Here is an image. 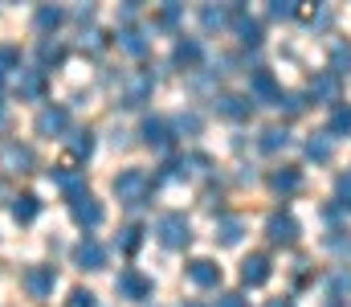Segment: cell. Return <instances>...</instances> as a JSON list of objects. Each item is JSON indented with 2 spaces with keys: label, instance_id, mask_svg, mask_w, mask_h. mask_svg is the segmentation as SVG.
I'll return each instance as SVG.
<instances>
[{
  "label": "cell",
  "instance_id": "cell-1",
  "mask_svg": "<svg viewBox=\"0 0 351 307\" xmlns=\"http://www.w3.org/2000/svg\"><path fill=\"white\" fill-rule=\"evenodd\" d=\"M114 197H119V205H131V209L143 205L152 197V177L143 168H123L114 177Z\"/></svg>",
  "mask_w": 351,
  "mask_h": 307
},
{
  "label": "cell",
  "instance_id": "cell-2",
  "mask_svg": "<svg viewBox=\"0 0 351 307\" xmlns=\"http://www.w3.org/2000/svg\"><path fill=\"white\" fill-rule=\"evenodd\" d=\"M156 238H160L168 250H188V242H192V225H188L184 213H164V217L156 221Z\"/></svg>",
  "mask_w": 351,
  "mask_h": 307
},
{
  "label": "cell",
  "instance_id": "cell-3",
  "mask_svg": "<svg viewBox=\"0 0 351 307\" xmlns=\"http://www.w3.org/2000/svg\"><path fill=\"white\" fill-rule=\"evenodd\" d=\"M298 234H302V225H298L294 213H269V221H265V238H269L274 246H294Z\"/></svg>",
  "mask_w": 351,
  "mask_h": 307
},
{
  "label": "cell",
  "instance_id": "cell-4",
  "mask_svg": "<svg viewBox=\"0 0 351 307\" xmlns=\"http://www.w3.org/2000/svg\"><path fill=\"white\" fill-rule=\"evenodd\" d=\"M114 291H119L123 299H135V304H143V299H152V279H147V275H139L135 266H127V271H119V279H114Z\"/></svg>",
  "mask_w": 351,
  "mask_h": 307
},
{
  "label": "cell",
  "instance_id": "cell-5",
  "mask_svg": "<svg viewBox=\"0 0 351 307\" xmlns=\"http://www.w3.org/2000/svg\"><path fill=\"white\" fill-rule=\"evenodd\" d=\"M53 287H58V271H53V266H29V271H25V291H29L33 299H49Z\"/></svg>",
  "mask_w": 351,
  "mask_h": 307
},
{
  "label": "cell",
  "instance_id": "cell-6",
  "mask_svg": "<svg viewBox=\"0 0 351 307\" xmlns=\"http://www.w3.org/2000/svg\"><path fill=\"white\" fill-rule=\"evenodd\" d=\"M139 135H143V144L147 148H156V152H164V148H172V123L168 119H156V115H147L143 119V127H139Z\"/></svg>",
  "mask_w": 351,
  "mask_h": 307
},
{
  "label": "cell",
  "instance_id": "cell-7",
  "mask_svg": "<svg viewBox=\"0 0 351 307\" xmlns=\"http://www.w3.org/2000/svg\"><path fill=\"white\" fill-rule=\"evenodd\" d=\"M49 181L66 193V201H78V197H86V177L78 172V168H49Z\"/></svg>",
  "mask_w": 351,
  "mask_h": 307
},
{
  "label": "cell",
  "instance_id": "cell-8",
  "mask_svg": "<svg viewBox=\"0 0 351 307\" xmlns=\"http://www.w3.org/2000/svg\"><path fill=\"white\" fill-rule=\"evenodd\" d=\"M229 25H233V33H237L245 45H262V21H258V16H250L245 8H237V4H233Z\"/></svg>",
  "mask_w": 351,
  "mask_h": 307
},
{
  "label": "cell",
  "instance_id": "cell-9",
  "mask_svg": "<svg viewBox=\"0 0 351 307\" xmlns=\"http://www.w3.org/2000/svg\"><path fill=\"white\" fill-rule=\"evenodd\" d=\"M66 131H70V111L66 106H45L41 115H37V135H62L66 139Z\"/></svg>",
  "mask_w": 351,
  "mask_h": 307
},
{
  "label": "cell",
  "instance_id": "cell-10",
  "mask_svg": "<svg viewBox=\"0 0 351 307\" xmlns=\"http://www.w3.org/2000/svg\"><path fill=\"white\" fill-rule=\"evenodd\" d=\"M152 91H156V78H152L147 70L131 74L127 87H123V106H143V102L152 99Z\"/></svg>",
  "mask_w": 351,
  "mask_h": 307
},
{
  "label": "cell",
  "instance_id": "cell-11",
  "mask_svg": "<svg viewBox=\"0 0 351 307\" xmlns=\"http://www.w3.org/2000/svg\"><path fill=\"white\" fill-rule=\"evenodd\" d=\"M70 217H74L82 229H98V225H102V217H106V209H102V205H98V201L86 193V197L70 201Z\"/></svg>",
  "mask_w": 351,
  "mask_h": 307
},
{
  "label": "cell",
  "instance_id": "cell-12",
  "mask_svg": "<svg viewBox=\"0 0 351 307\" xmlns=\"http://www.w3.org/2000/svg\"><path fill=\"white\" fill-rule=\"evenodd\" d=\"M16 95H21V99H41V95H45V70H41V66L16 70Z\"/></svg>",
  "mask_w": 351,
  "mask_h": 307
},
{
  "label": "cell",
  "instance_id": "cell-13",
  "mask_svg": "<svg viewBox=\"0 0 351 307\" xmlns=\"http://www.w3.org/2000/svg\"><path fill=\"white\" fill-rule=\"evenodd\" d=\"M74 266H82V271H102V266H106V250H102L94 238H82V242L74 246Z\"/></svg>",
  "mask_w": 351,
  "mask_h": 307
},
{
  "label": "cell",
  "instance_id": "cell-14",
  "mask_svg": "<svg viewBox=\"0 0 351 307\" xmlns=\"http://www.w3.org/2000/svg\"><path fill=\"white\" fill-rule=\"evenodd\" d=\"M172 62L180 66V70H196L200 62H204V45L196 41V37H180L172 49Z\"/></svg>",
  "mask_w": 351,
  "mask_h": 307
},
{
  "label": "cell",
  "instance_id": "cell-15",
  "mask_svg": "<svg viewBox=\"0 0 351 307\" xmlns=\"http://www.w3.org/2000/svg\"><path fill=\"white\" fill-rule=\"evenodd\" d=\"M0 164H4L8 172H33V148H29V144H4Z\"/></svg>",
  "mask_w": 351,
  "mask_h": 307
},
{
  "label": "cell",
  "instance_id": "cell-16",
  "mask_svg": "<svg viewBox=\"0 0 351 307\" xmlns=\"http://www.w3.org/2000/svg\"><path fill=\"white\" fill-rule=\"evenodd\" d=\"M269 275H274V266H269L265 254H250V258L241 262V283H245V287H262V283H269Z\"/></svg>",
  "mask_w": 351,
  "mask_h": 307
},
{
  "label": "cell",
  "instance_id": "cell-17",
  "mask_svg": "<svg viewBox=\"0 0 351 307\" xmlns=\"http://www.w3.org/2000/svg\"><path fill=\"white\" fill-rule=\"evenodd\" d=\"M278 82H274V74L269 70H254L250 74V102H278Z\"/></svg>",
  "mask_w": 351,
  "mask_h": 307
},
{
  "label": "cell",
  "instance_id": "cell-18",
  "mask_svg": "<svg viewBox=\"0 0 351 307\" xmlns=\"http://www.w3.org/2000/svg\"><path fill=\"white\" fill-rule=\"evenodd\" d=\"M188 279H192L196 287H217V283H221V266H217L213 258H192V262H188Z\"/></svg>",
  "mask_w": 351,
  "mask_h": 307
},
{
  "label": "cell",
  "instance_id": "cell-19",
  "mask_svg": "<svg viewBox=\"0 0 351 307\" xmlns=\"http://www.w3.org/2000/svg\"><path fill=\"white\" fill-rule=\"evenodd\" d=\"M311 99L315 102H339V78H335L331 70L315 74V82H311Z\"/></svg>",
  "mask_w": 351,
  "mask_h": 307
},
{
  "label": "cell",
  "instance_id": "cell-20",
  "mask_svg": "<svg viewBox=\"0 0 351 307\" xmlns=\"http://www.w3.org/2000/svg\"><path fill=\"white\" fill-rule=\"evenodd\" d=\"M217 115H225V119H250L254 102L245 99V95H221L217 99Z\"/></svg>",
  "mask_w": 351,
  "mask_h": 307
},
{
  "label": "cell",
  "instance_id": "cell-21",
  "mask_svg": "<svg viewBox=\"0 0 351 307\" xmlns=\"http://www.w3.org/2000/svg\"><path fill=\"white\" fill-rule=\"evenodd\" d=\"M66 152H70L74 160H90V152H94V131H90V127L66 131Z\"/></svg>",
  "mask_w": 351,
  "mask_h": 307
},
{
  "label": "cell",
  "instance_id": "cell-22",
  "mask_svg": "<svg viewBox=\"0 0 351 307\" xmlns=\"http://www.w3.org/2000/svg\"><path fill=\"white\" fill-rule=\"evenodd\" d=\"M62 21H66V12H62L58 4H37V12H33V29H37V33H45V37H49Z\"/></svg>",
  "mask_w": 351,
  "mask_h": 307
},
{
  "label": "cell",
  "instance_id": "cell-23",
  "mask_svg": "<svg viewBox=\"0 0 351 307\" xmlns=\"http://www.w3.org/2000/svg\"><path fill=\"white\" fill-rule=\"evenodd\" d=\"M37 213H41V201H37L33 193H21V197H12V221H16V225H29V221H37Z\"/></svg>",
  "mask_w": 351,
  "mask_h": 307
},
{
  "label": "cell",
  "instance_id": "cell-24",
  "mask_svg": "<svg viewBox=\"0 0 351 307\" xmlns=\"http://www.w3.org/2000/svg\"><path fill=\"white\" fill-rule=\"evenodd\" d=\"M269 189L290 197V193H298V189H302V172H298V168H278V172L269 177Z\"/></svg>",
  "mask_w": 351,
  "mask_h": 307
},
{
  "label": "cell",
  "instance_id": "cell-25",
  "mask_svg": "<svg viewBox=\"0 0 351 307\" xmlns=\"http://www.w3.org/2000/svg\"><path fill=\"white\" fill-rule=\"evenodd\" d=\"M241 234H245V221H241V217L225 213V217L217 221V238H221V246H237V242H241Z\"/></svg>",
  "mask_w": 351,
  "mask_h": 307
},
{
  "label": "cell",
  "instance_id": "cell-26",
  "mask_svg": "<svg viewBox=\"0 0 351 307\" xmlns=\"http://www.w3.org/2000/svg\"><path fill=\"white\" fill-rule=\"evenodd\" d=\"M204 164H208L204 156H180V160H172V164H168V177H176V181H192Z\"/></svg>",
  "mask_w": 351,
  "mask_h": 307
},
{
  "label": "cell",
  "instance_id": "cell-27",
  "mask_svg": "<svg viewBox=\"0 0 351 307\" xmlns=\"http://www.w3.org/2000/svg\"><path fill=\"white\" fill-rule=\"evenodd\" d=\"M306 156L319 160V164H327V160L335 156V139H331L327 131H323V135H311V139H306Z\"/></svg>",
  "mask_w": 351,
  "mask_h": 307
},
{
  "label": "cell",
  "instance_id": "cell-28",
  "mask_svg": "<svg viewBox=\"0 0 351 307\" xmlns=\"http://www.w3.org/2000/svg\"><path fill=\"white\" fill-rule=\"evenodd\" d=\"M119 45H123L131 58H143V54H147V37H143L139 29H131V25H127V29H119Z\"/></svg>",
  "mask_w": 351,
  "mask_h": 307
},
{
  "label": "cell",
  "instance_id": "cell-29",
  "mask_svg": "<svg viewBox=\"0 0 351 307\" xmlns=\"http://www.w3.org/2000/svg\"><path fill=\"white\" fill-rule=\"evenodd\" d=\"M200 127H204V119L196 111H184L172 119V135H200Z\"/></svg>",
  "mask_w": 351,
  "mask_h": 307
},
{
  "label": "cell",
  "instance_id": "cell-30",
  "mask_svg": "<svg viewBox=\"0 0 351 307\" xmlns=\"http://www.w3.org/2000/svg\"><path fill=\"white\" fill-rule=\"evenodd\" d=\"M258 144H262V152H269V156H274V152H282V148L290 144V131H286V127H265Z\"/></svg>",
  "mask_w": 351,
  "mask_h": 307
},
{
  "label": "cell",
  "instance_id": "cell-31",
  "mask_svg": "<svg viewBox=\"0 0 351 307\" xmlns=\"http://www.w3.org/2000/svg\"><path fill=\"white\" fill-rule=\"evenodd\" d=\"M229 12H233V4H229V8L204 4V8H200V25H204V29H225V25H229Z\"/></svg>",
  "mask_w": 351,
  "mask_h": 307
},
{
  "label": "cell",
  "instance_id": "cell-32",
  "mask_svg": "<svg viewBox=\"0 0 351 307\" xmlns=\"http://www.w3.org/2000/svg\"><path fill=\"white\" fill-rule=\"evenodd\" d=\"M327 135H331V139H335V135H351V106H335V111H331Z\"/></svg>",
  "mask_w": 351,
  "mask_h": 307
},
{
  "label": "cell",
  "instance_id": "cell-33",
  "mask_svg": "<svg viewBox=\"0 0 351 307\" xmlns=\"http://www.w3.org/2000/svg\"><path fill=\"white\" fill-rule=\"evenodd\" d=\"M327 295H331V299H343V295H351V271H335V275L327 279Z\"/></svg>",
  "mask_w": 351,
  "mask_h": 307
},
{
  "label": "cell",
  "instance_id": "cell-34",
  "mask_svg": "<svg viewBox=\"0 0 351 307\" xmlns=\"http://www.w3.org/2000/svg\"><path fill=\"white\" fill-rule=\"evenodd\" d=\"M274 106H282L286 115H302V111H306V95H298V91H282Z\"/></svg>",
  "mask_w": 351,
  "mask_h": 307
},
{
  "label": "cell",
  "instance_id": "cell-35",
  "mask_svg": "<svg viewBox=\"0 0 351 307\" xmlns=\"http://www.w3.org/2000/svg\"><path fill=\"white\" fill-rule=\"evenodd\" d=\"M139 246H143V229H139V225H127V229L119 234V250H123V254H135Z\"/></svg>",
  "mask_w": 351,
  "mask_h": 307
},
{
  "label": "cell",
  "instance_id": "cell-36",
  "mask_svg": "<svg viewBox=\"0 0 351 307\" xmlns=\"http://www.w3.org/2000/svg\"><path fill=\"white\" fill-rule=\"evenodd\" d=\"M12 70H21V49L16 45H0V78L12 74Z\"/></svg>",
  "mask_w": 351,
  "mask_h": 307
},
{
  "label": "cell",
  "instance_id": "cell-37",
  "mask_svg": "<svg viewBox=\"0 0 351 307\" xmlns=\"http://www.w3.org/2000/svg\"><path fill=\"white\" fill-rule=\"evenodd\" d=\"M343 70H351V45H335L331 49V74L339 78Z\"/></svg>",
  "mask_w": 351,
  "mask_h": 307
},
{
  "label": "cell",
  "instance_id": "cell-38",
  "mask_svg": "<svg viewBox=\"0 0 351 307\" xmlns=\"http://www.w3.org/2000/svg\"><path fill=\"white\" fill-rule=\"evenodd\" d=\"M49 62H53V66H58V62H66V49H62L58 41H41V70H45Z\"/></svg>",
  "mask_w": 351,
  "mask_h": 307
},
{
  "label": "cell",
  "instance_id": "cell-39",
  "mask_svg": "<svg viewBox=\"0 0 351 307\" xmlns=\"http://www.w3.org/2000/svg\"><path fill=\"white\" fill-rule=\"evenodd\" d=\"M66 307H98V304H94V291H86V287H78V291H70V299H66Z\"/></svg>",
  "mask_w": 351,
  "mask_h": 307
},
{
  "label": "cell",
  "instance_id": "cell-40",
  "mask_svg": "<svg viewBox=\"0 0 351 307\" xmlns=\"http://www.w3.org/2000/svg\"><path fill=\"white\" fill-rule=\"evenodd\" d=\"M335 197H339L343 209H351V172H343V177L335 181Z\"/></svg>",
  "mask_w": 351,
  "mask_h": 307
},
{
  "label": "cell",
  "instance_id": "cell-41",
  "mask_svg": "<svg viewBox=\"0 0 351 307\" xmlns=\"http://www.w3.org/2000/svg\"><path fill=\"white\" fill-rule=\"evenodd\" d=\"M269 16H274V21H290V16H294V4H290V0H274V4H269Z\"/></svg>",
  "mask_w": 351,
  "mask_h": 307
},
{
  "label": "cell",
  "instance_id": "cell-42",
  "mask_svg": "<svg viewBox=\"0 0 351 307\" xmlns=\"http://www.w3.org/2000/svg\"><path fill=\"white\" fill-rule=\"evenodd\" d=\"M160 25H164V29H176V25H180V4H164V8H160Z\"/></svg>",
  "mask_w": 351,
  "mask_h": 307
},
{
  "label": "cell",
  "instance_id": "cell-43",
  "mask_svg": "<svg viewBox=\"0 0 351 307\" xmlns=\"http://www.w3.org/2000/svg\"><path fill=\"white\" fill-rule=\"evenodd\" d=\"M82 45H90V49H102V45H106V37H102L98 29H90L86 37H82Z\"/></svg>",
  "mask_w": 351,
  "mask_h": 307
},
{
  "label": "cell",
  "instance_id": "cell-44",
  "mask_svg": "<svg viewBox=\"0 0 351 307\" xmlns=\"http://www.w3.org/2000/svg\"><path fill=\"white\" fill-rule=\"evenodd\" d=\"M217 307H250V299H241V295H221Z\"/></svg>",
  "mask_w": 351,
  "mask_h": 307
},
{
  "label": "cell",
  "instance_id": "cell-45",
  "mask_svg": "<svg viewBox=\"0 0 351 307\" xmlns=\"http://www.w3.org/2000/svg\"><path fill=\"white\" fill-rule=\"evenodd\" d=\"M269 307H294V304H290V299H274Z\"/></svg>",
  "mask_w": 351,
  "mask_h": 307
},
{
  "label": "cell",
  "instance_id": "cell-46",
  "mask_svg": "<svg viewBox=\"0 0 351 307\" xmlns=\"http://www.w3.org/2000/svg\"><path fill=\"white\" fill-rule=\"evenodd\" d=\"M184 307H208V304H200V299H192V304H184Z\"/></svg>",
  "mask_w": 351,
  "mask_h": 307
},
{
  "label": "cell",
  "instance_id": "cell-47",
  "mask_svg": "<svg viewBox=\"0 0 351 307\" xmlns=\"http://www.w3.org/2000/svg\"><path fill=\"white\" fill-rule=\"evenodd\" d=\"M0 193H4V185H0Z\"/></svg>",
  "mask_w": 351,
  "mask_h": 307
}]
</instances>
